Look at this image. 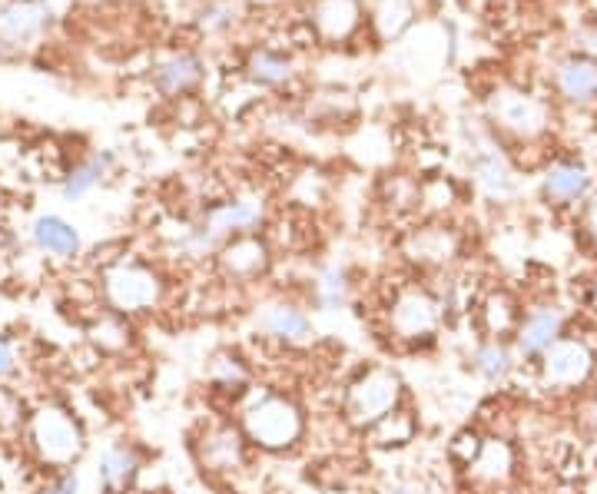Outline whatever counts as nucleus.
Listing matches in <instances>:
<instances>
[{
	"label": "nucleus",
	"instance_id": "9",
	"mask_svg": "<svg viewBox=\"0 0 597 494\" xmlns=\"http://www.w3.org/2000/svg\"><path fill=\"white\" fill-rule=\"evenodd\" d=\"M561 335V315L551 312V309H541V312H531L521 329H518V348L524 355H544Z\"/></svg>",
	"mask_w": 597,
	"mask_h": 494
},
{
	"label": "nucleus",
	"instance_id": "29",
	"mask_svg": "<svg viewBox=\"0 0 597 494\" xmlns=\"http://www.w3.org/2000/svg\"><path fill=\"white\" fill-rule=\"evenodd\" d=\"M587 223H590V229H594V236H597V200H594V206H590V216H587Z\"/></svg>",
	"mask_w": 597,
	"mask_h": 494
},
{
	"label": "nucleus",
	"instance_id": "13",
	"mask_svg": "<svg viewBox=\"0 0 597 494\" xmlns=\"http://www.w3.org/2000/svg\"><path fill=\"white\" fill-rule=\"evenodd\" d=\"M471 368L484 378V382H504L508 378V372L514 368V358H511V348L504 345V342H498V339H491V342H481L478 348H475V355H471Z\"/></svg>",
	"mask_w": 597,
	"mask_h": 494
},
{
	"label": "nucleus",
	"instance_id": "25",
	"mask_svg": "<svg viewBox=\"0 0 597 494\" xmlns=\"http://www.w3.org/2000/svg\"><path fill=\"white\" fill-rule=\"evenodd\" d=\"M508 173H504V167L498 163V160H484V163H478V180H481V186L488 190V193H498V190H504V180Z\"/></svg>",
	"mask_w": 597,
	"mask_h": 494
},
{
	"label": "nucleus",
	"instance_id": "20",
	"mask_svg": "<svg viewBox=\"0 0 597 494\" xmlns=\"http://www.w3.org/2000/svg\"><path fill=\"white\" fill-rule=\"evenodd\" d=\"M213 385L220 391H243L249 385V372L243 368L239 358H230V355H220L213 362Z\"/></svg>",
	"mask_w": 597,
	"mask_h": 494
},
{
	"label": "nucleus",
	"instance_id": "23",
	"mask_svg": "<svg viewBox=\"0 0 597 494\" xmlns=\"http://www.w3.org/2000/svg\"><path fill=\"white\" fill-rule=\"evenodd\" d=\"M455 253V239L445 233H422L418 236V259L422 262H445Z\"/></svg>",
	"mask_w": 597,
	"mask_h": 494
},
{
	"label": "nucleus",
	"instance_id": "2",
	"mask_svg": "<svg viewBox=\"0 0 597 494\" xmlns=\"http://www.w3.org/2000/svg\"><path fill=\"white\" fill-rule=\"evenodd\" d=\"M402 401V378L392 368H365L345 391V418L349 425L369 431L385 415H392Z\"/></svg>",
	"mask_w": 597,
	"mask_h": 494
},
{
	"label": "nucleus",
	"instance_id": "5",
	"mask_svg": "<svg viewBox=\"0 0 597 494\" xmlns=\"http://www.w3.org/2000/svg\"><path fill=\"white\" fill-rule=\"evenodd\" d=\"M256 329L266 332L269 339L282 342V345H306L312 342L316 329H312V319L292 305V302H269L256 312Z\"/></svg>",
	"mask_w": 597,
	"mask_h": 494
},
{
	"label": "nucleus",
	"instance_id": "11",
	"mask_svg": "<svg viewBox=\"0 0 597 494\" xmlns=\"http://www.w3.org/2000/svg\"><path fill=\"white\" fill-rule=\"evenodd\" d=\"M34 243L51 253V256H74L81 249V236L71 223H64L61 216H44L34 226Z\"/></svg>",
	"mask_w": 597,
	"mask_h": 494
},
{
	"label": "nucleus",
	"instance_id": "6",
	"mask_svg": "<svg viewBox=\"0 0 597 494\" xmlns=\"http://www.w3.org/2000/svg\"><path fill=\"white\" fill-rule=\"evenodd\" d=\"M259 206L256 203H226L206 216V226L200 229L196 243L200 246H216L220 239H233L236 233H246L259 223Z\"/></svg>",
	"mask_w": 597,
	"mask_h": 494
},
{
	"label": "nucleus",
	"instance_id": "28",
	"mask_svg": "<svg viewBox=\"0 0 597 494\" xmlns=\"http://www.w3.org/2000/svg\"><path fill=\"white\" fill-rule=\"evenodd\" d=\"M14 368V348L8 339H0V375H8Z\"/></svg>",
	"mask_w": 597,
	"mask_h": 494
},
{
	"label": "nucleus",
	"instance_id": "10",
	"mask_svg": "<svg viewBox=\"0 0 597 494\" xmlns=\"http://www.w3.org/2000/svg\"><path fill=\"white\" fill-rule=\"evenodd\" d=\"M468 474L475 481H484V484H498L511 474V448L501 441V438H488L481 441V451L475 454V461L468 464Z\"/></svg>",
	"mask_w": 597,
	"mask_h": 494
},
{
	"label": "nucleus",
	"instance_id": "14",
	"mask_svg": "<svg viewBox=\"0 0 597 494\" xmlns=\"http://www.w3.org/2000/svg\"><path fill=\"white\" fill-rule=\"evenodd\" d=\"M137 471H140V461H137V454H134L130 448H110V451L104 454L100 477H104L107 491H124V487H130L134 477H137Z\"/></svg>",
	"mask_w": 597,
	"mask_h": 494
},
{
	"label": "nucleus",
	"instance_id": "21",
	"mask_svg": "<svg viewBox=\"0 0 597 494\" xmlns=\"http://www.w3.org/2000/svg\"><path fill=\"white\" fill-rule=\"evenodd\" d=\"M104 170H107V157H104V160H90V163H84V167H81V170H74V176L64 183V196H67V200H81V196H87V193L100 183Z\"/></svg>",
	"mask_w": 597,
	"mask_h": 494
},
{
	"label": "nucleus",
	"instance_id": "7",
	"mask_svg": "<svg viewBox=\"0 0 597 494\" xmlns=\"http://www.w3.org/2000/svg\"><path fill=\"white\" fill-rule=\"evenodd\" d=\"M220 266L230 279H256L266 272L269 266V253L259 239L253 236H236L223 246L220 253Z\"/></svg>",
	"mask_w": 597,
	"mask_h": 494
},
{
	"label": "nucleus",
	"instance_id": "18",
	"mask_svg": "<svg viewBox=\"0 0 597 494\" xmlns=\"http://www.w3.org/2000/svg\"><path fill=\"white\" fill-rule=\"evenodd\" d=\"M316 302L326 312H335L349 302V276L342 269H326L316 282Z\"/></svg>",
	"mask_w": 597,
	"mask_h": 494
},
{
	"label": "nucleus",
	"instance_id": "26",
	"mask_svg": "<svg viewBox=\"0 0 597 494\" xmlns=\"http://www.w3.org/2000/svg\"><path fill=\"white\" fill-rule=\"evenodd\" d=\"M504 120H508L511 127L524 130V127H531V120H534V107H531V104H518L514 110H504Z\"/></svg>",
	"mask_w": 597,
	"mask_h": 494
},
{
	"label": "nucleus",
	"instance_id": "8",
	"mask_svg": "<svg viewBox=\"0 0 597 494\" xmlns=\"http://www.w3.org/2000/svg\"><path fill=\"white\" fill-rule=\"evenodd\" d=\"M246 454V438L233 425H216L203 438V464L210 471H236Z\"/></svg>",
	"mask_w": 597,
	"mask_h": 494
},
{
	"label": "nucleus",
	"instance_id": "19",
	"mask_svg": "<svg viewBox=\"0 0 597 494\" xmlns=\"http://www.w3.org/2000/svg\"><path fill=\"white\" fill-rule=\"evenodd\" d=\"M196 77H200V64H196L193 57H180V61H170L167 67H160L157 84H160V90H167V94H180V90L193 87Z\"/></svg>",
	"mask_w": 597,
	"mask_h": 494
},
{
	"label": "nucleus",
	"instance_id": "1",
	"mask_svg": "<svg viewBox=\"0 0 597 494\" xmlns=\"http://www.w3.org/2000/svg\"><path fill=\"white\" fill-rule=\"evenodd\" d=\"M306 431L299 405L286 395H259L243 415V434L263 451L296 448Z\"/></svg>",
	"mask_w": 597,
	"mask_h": 494
},
{
	"label": "nucleus",
	"instance_id": "17",
	"mask_svg": "<svg viewBox=\"0 0 597 494\" xmlns=\"http://www.w3.org/2000/svg\"><path fill=\"white\" fill-rule=\"evenodd\" d=\"M369 434H372V441L382 444V448H388V444H408L412 434H415V421H412L408 411H398V408H395V411L385 415L379 425H372Z\"/></svg>",
	"mask_w": 597,
	"mask_h": 494
},
{
	"label": "nucleus",
	"instance_id": "27",
	"mask_svg": "<svg viewBox=\"0 0 597 494\" xmlns=\"http://www.w3.org/2000/svg\"><path fill=\"white\" fill-rule=\"evenodd\" d=\"M77 487H81V481H77V474H64V477H57L47 491H41V494H77Z\"/></svg>",
	"mask_w": 597,
	"mask_h": 494
},
{
	"label": "nucleus",
	"instance_id": "24",
	"mask_svg": "<svg viewBox=\"0 0 597 494\" xmlns=\"http://www.w3.org/2000/svg\"><path fill=\"white\" fill-rule=\"evenodd\" d=\"M253 74L266 84H279L289 77V64L282 57H273V54H256L253 57Z\"/></svg>",
	"mask_w": 597,
	"mask_h": 494
},
{
	"label": "nucleus",
	"instance_id": "30",
	"mask_svg": "<svg viewBox=\"0 0 597 494\" xmlns=\"http://www.w3.org/2000/svg\"><path fill=\"white\" fill-rule=\"evenodd\" d=\"M594 302H597V289H594Z\"/></svg>",
	"mask_w": 597,
	"mask_h": 494
},
{
	"label": "nucleus",
	"instance_id": "16",
	"mask_svg": "<svg viewBox=\"0 0 597 494\" xmlns=\"http://www.w3.org/2000/svg\"><path fill=\"white\" fill-rule=\"evenodd\" d=\"M587 186H590V176H587L580 167H554V170L547 173V183H544L547 196H551V200H561V203H571V200L584 196Z\"/></svg>",
	"mask_w": 597,
	"mask_h": 494
},
{
	"label": "nucleus",
	"instance_id": "12",
	"mask_svg": "<svg viewBox=\"0 0 597 494\" xmlns=\"http://www.w3.org/2000/svg\"><path fill=\"white\" fill-rule=\"evenodd\" d=\"M157 279L147 276V272H120L114 279V296L124 309H143V305H153L157 302Z\"/></svg>",
	"mask_w": 597,
	"mask_h": 494
},
{
	"label": "nucleus",
	"instance_id": "22",
	"mask_svg": "<svg viewBox=\"0 0 597 494\" xmlns=\"http://www.w3.org/2000/svg\"><path fill=\"white\" fill-rule=\"evenodd\" d=\"M484 325L491 335H504L514 325V305L508 296H491L484 305Z\"/></svg>",
	"mask_w": 597,
	"mask_h": 494
},
{
	"label": "nucleus",
	"instance_id": "4",
	"mask_svg": "<svg viewBox=\"0 0 597 494\" xmlns=\"http://www.w3.org/2000/svg\"><path fill=\"white\" fill-rule=\"evenodd\" d=\"M541 372L551 388H574L590 375V352L580 342L557 339L544 355H541Z\"/></svg>",
	"mask_w": 597,
	"mask_h": 494
},
{
	"label": "nucleus",
	"instance_id": "15",
	"mask_svg": "<svg viewBox=\"0 0 597 494\" xmlns=\"http://www.w3.org/2000/svg\"><path fill=\"white\" fill-rule=\"evenodd\" d=\"M561 90H564V97H571V100H594L597 97V67L594 64H587V61H571V64H564L561 67Z\"/></svg>",
	"mask_w": 597,
	"mask_h": 494
},
{
	"label": "nucleus",
	"instance_id": "3",
	"mask_svg": "<svg viewBox=\"0 0 597 494\" xmlns=\"http://www.w3.org/2000/svg\"><path fill=\"white\" fill-rule=\"evenodd\" d=\"M441 325V305L425 289H405L392 309H388V329L402 342H422L431 339Z\"/></svg>",
	"mask_w": 597,
	"mask_h": 494
}]
</instances>
